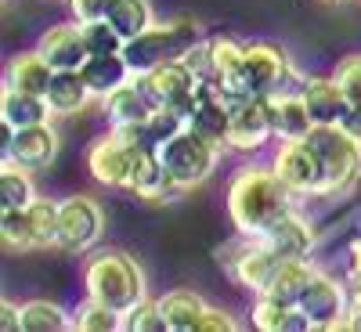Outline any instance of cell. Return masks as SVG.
<instances>
[{
  "label": "cell",
  "instance_id": "21",
  "mask_svg": "<svg viewBox=\"0 0 361 332\" xmlns=\"http://www.w3.org/2000/svg\"><path fill=\"white\" fill-rule=\"evenodd\" d=\"M304 102H307V112L314 116V123H340L343 112H347V94L343 87L336 83V76H307L304 83Z\"/></svg>",
  "mask_w": 361,
  "mask_h": 332
},
{
  "label": "cell",
  "instance_id": "39",
  "mask_svg": "<svg viewBox=\"0 0 361 332\" xmlns=\"http://www.w3.org/2000/svg\"><path fill=\"white\" fill-rule=\"evenodd\" d=\"M0 328L4 332H22V304L0 300Z\"/></svg>",
  "mask_w": 361,
  "mask_h": 332
},
{
  "label": "cell",
  "instance_id": "20",
  "mask_svg": "<svg viewBox=\"0 0 361 332\" xmlns=\"http://www.w3.org/2000/svg\"><path fill=\"white\" fill-rule=\"evenodd\" d=\"M102 102H105V116L112 127H145V119L156 112V102L145 94V87L137 80H127Z\"/></svg>",
  "mask_w": 361,
  "mask_h": 332
},
{
  "label": "cell",
  "instance_id": "8",
  "mask_svg": "<svg viewBox=\"0 0 361 332\" xmlns=\"http://www.w3.org/2000/svg\"><path fill=\"white\" fill-rule=\"evenodd\" d=\"M134 80L145 87V94L152 98L156 105L177 109L180 116H192L195 102H199V80L195 73L185 66V58H170V62H159L145 73H134Z\"/></svg>",
  "mask_w": 361,
  "mask_h": 332
},
{
  "label": "cell",
  "instance_id": "41",
  "mask_svg": "<svg viewBox=\"0 0 361 332\" xmlns=\"http://www.w3.org/2000/svg\"><path fill=\"white\" fill-rule=\"evenodd\" d=\"M329 4H340V0H329Z\"/></svg>",
  "mask_w": 361,
  "mask_h": 332
},
{
  "label": "cell",
  "instance_id": "28",
  "mask_svg": "<svg viewBox=\"0 0 361 332\" xmlns=\"http://www.w3.org/2000/svg\"><path fill=\"white\" fill-rule=\"evenodd\" d=\"M105 22H112L116 33L130 44L134 37L148 33V29L156 25V15H152V4H148V0H112Z\"/></svg>",
  "mask_w": 361,
  "mask_h": 332
},
{
  "label": "cell",
  "instance_id": "7",
  "mask_svg": "<svg viewBox=\"0 0 361 332\" xmlns=\"http://www.w3.org/2000/svg\"><path fill=\"white\" fill-rule=\"evenodd\" d=\"M246 76H250V87L257 94H300L307 83V76H300L296 66L289 62L286 47L271 44V40H253L246 44Z\"/></svg>",
  "mask_w": 361,
  "mask_h": 332
},
{
  "label": "cell",
  "instance_id": "5",
  "mask_svg": "<svg viewBox=\"0 0 361 332\" xmlns=\"http://www.w3.org/2000/svg\"><path fill=\"white\" fill-rule=\"evenodd\" d=\"M199 40H202V29L192 18H173V22H156L148 33L134 37L123 51L134 73H145L159 62H170V58H185V51Z\"/></svg>",
  "mask_w": 361,
  "mask_h": 332
},
{
  "label": "cell",
  "instance_id": "27",
  "mask_svg": "<svg viewBox=\"0 0 361 332\" xmlns=\"http://www.w3.org/2000/svg\"><path fill=\"white\" fill-rule=\"evenodd\" d=\"M159 307H163L170 332H199L202 314H206L202 296L192 293V289H170L166 296H159Z\"/></svg>",
  "mask_w": 361,
  "mask_h": 332
},
{
  "label": "cell",
  "instance_id": "24",
  "mask_svg": "<svg viewBox=\"0 0 361 332\" xmlns=\"http://www.w3.org/2000/svg\"><path fill=\"white\" fill-rule=\"evenodd\" d=\"M250 314H253V325L260 332H300V328H311L293 300H282L275 293H257V304H253Z\"/></svg>",
  "mask_w": 361,
  "mask_h": 332
},
{
  "label": "cell",
  "instance_id": "34",
  "mask_svg": "<svg viewBox=\"0 0 361 332\" xmlns=\"http://www.w3.org/2000/svg\"><path fill=\"white\" fill-rule=\"evenodd\" d=\"M123 328L127 332H170L159 300H148V296H141L137 304L123 314Z\"/></svg>",
  "mask_w": 361,
  "mask_h": 332
},
{
  "label": "cell",
  "instance_id": "15",
  "mask_svg": "<svg viewBox=\"0 0 361 332\" xmlns=\"http://www.w3.org/2000/svg\"><path fill=\"white\" fill-rule=\"evenodd\" d=\"M37 51L51 62L54 73H62V69H83V62L90 58L83 25H80L76 18H73V22H62V25H51L47 33L40 37Z\"/></svg>",
  "mask_w": 361,
  "mask_h": 332
},
{
  "label": "cell",
  "instance_id": "16",
  "mask_svg": "<svg viewBox=\"0 0 361 332\" xmlns=\"http://www.w3.org/2000/svg\"><path fill=\"white\" fill-rule=\"evenodd\" d=\"M264 242L275 250V253H282V257H311L314 253V246H318V231H314V224L300 214V209L293 206V209H286V214L271 224L264 235Z\"/></svg>",
  "mask_w": 361,
  "mask_h": 332
},
{
  "label": "cell",
  "instance_id": "22",
  "mask_svg": "<svg viewBox=\"0 0 361 332\" xmlns=\"http://www.w3.org/2000/svg\"><path fill=\"white\" fill-rule=\"evenodd\" d=\"M54 80V69L51 62L40 54V51H22L15 54L8 69H4V87H15V90H25V94H47V87Z\"/></svg>",
  "mask_w": 361,
  "mask_h": 332
},
{
  "label": "cell",
  "instance_id": "31",
  "mask_svg": "<svg viewBox=\"0 0 361 332\" xmlns=\"http://www.w3.org/2000/svg\"><path fill=\"white\" fill-rule=\"evenodd\" d=\"M73 328L76 332H116V328H123V314L109 304H102V300L87 296L73 314Z\"/></svg>",
  "mask_w": 361,
  "mask_h": 332
},
{
  "label": "cell",
  "instance_id": "30",
  "mask_svg": "<svg viewBox=\"0 0 361 332\" xmlns=\"http://www.w3.org/2000/svg\"><path fill=\"white\" fill-rule=\"evenodd\" d=\"M33 170H25L15 159H4V170H0V209H22L37 199L33 188Z\"/></svg>",
  "mask_w": 361,
  "mask_h": 332
},
{
  "label": "cell",
  "instance_id": "36",
  "mask_svg": "<svg viewBox=\"0 0 361 332\" xmlns=\"http://www.w3.org/2000/svg\"><path fill=\"white\" fill-rule=\"evenodd\" d=\"M336 83L343 87V94L347 102H361V54H347L340 58V66H336Z\"/></svg>",
  "mask_w": 361,
  "mask_h": 332
},
{
  "label": "cell",
  "instance_id": "37",
  "mask_svg": "<svg viewBox=\"0 0 361 332\" xmlns=\"http://www.w3.org/2000/svg\"><path fill=\"white\" fill-rule=\"evenodd\" d=\"M66 4H69V15L80 25H87V22H102L112 8V0H66Z\"/></svg>",
  "mask_w": 361,
  "mask_h": 332
},
{
  "label": "cell",
  "instance_id": "1",
  "mask_svg": "<svg viewBox=\"0 0 361 332\" xmlns=\"http://www.w3.org/2000/svg\"><path fill=\"white\" fill-rule=\"evenodd\" d=\"M293 192L275 173V166H243L228 185V217L238 235H264L286 209H293Z\"/></svg>",
  "mask_w": 361,
  "mask_h": 332
},
{
  "label": "cell",
  "instance_id": "25",
  "mask_svg": "<svg viewBox=\"0 0 361 332\" xmlns=\"http://www.w3.org/2000/svg\"><path fill=\"white\" fill-rule=\"evenodd\" d=\"M275 112V137L279 141H304L314 130V116L307 112L304 94H275L271 98Z\"/></svg>",
  "mask_w": 361,
  "mask_h": 332
},
{
  "label": "cell",
  "instance_id": "32",
  "mask_svg": "<svg viewBox=\"0 0 361 332\" xmlns=\"http://www.w3.org/2000/svg\"><path fill=\"white\" fill-rule=\"evenodd\" d=\"M62 328H73V318H66L58 304H51V300L22 304V332H62Z\"/></svg>",
  "mask_w": 361,
  "mask_h": 332
},
{
  "label": "cell",
  "instance_id": "10",
  "mask_svg": "<svg viewBox=\"0 0 361 332\" xmlns=\"http://www.w3.org/2000/svg\"><path fill=\"white\" fill-rule=\"evenodd\" d=\"M271 137H275V112H271L267 94H253V98L238 102L231 109L224 148H235V152H260Z\"/></svg>",
  "mask_w": 361,
  "mask_h": 332
},
{
  "label": "cell",
  "instance_id": "13",
  "mask_svg": "<svg viewBox=\"0 0 361 332\" xmlns=\"http://www.w3.org/2000/svg\"><path fill=\"white\" fill-rule=\"evenodd\" d=\"M271 166H275V173L286 180V188L293 195H318L322 199V166H318L314 152L307 148V141H282L275 148Z\"/></svg>",
  "mask_w": 361,
  "mask_h": 332
},
{
  "label": "cell",
  "instance_id": "23",
  "mask_svg": "<svg viewBox=\"0 0 361 332\" xmlns=\"http://www.w3.org/2000/svg\"><path fill=\"white\" fill-rule=\"evenodd\" d=\"M51 105L40 94H25V90L4 87L0 94V119L8 130H22V127H37V123H51Z\"/></svg>",
  "mask_w": 361,
  "mask_h": 332
},
{
  "label": "cell",
  "instance_id": "35",
  "mask_svg": "<svg viewBox=\"0 0 361 332\" xmlns=\"http://www.w3.org/2000/svg\"><path fill=\"white\" fill-rule=\"evenodd\" d=\"M83 37H87V47H90V54H116V51H123L127 47V40L112 29V22H87L83 25Z\"/></svg>",
  "mask_w": 361,
  "mask_h": 332
},
{
  "label": "cell",
  "instance_id": "40",
  "mask_svg": "<svg viewBox=\"0 0 361 332\" xmlns=\"http://www.w3.org/2000/svg\"><path fill=\"white\" fill-rule=\"evenodd\" d=\"M340 127H343L354 141H361V102H350V105H347V112H343V119H340Z\"/></svg>",
  "mask_w": 361,
  "mask_h": 332
},
{
  "label": "cell",
  "instance_id": "6",
  "mask_svg": "<svg viewBox=\"0 0 361 332\" xmlns=\"http://www.w3.org/2000/svg\"><path fill=\"white\" fill-rule=\"evenodd\" d=\"M58 206L54 199H33L22 209H0V238L11 250L58 246Z\"/></svg>",
  "mask_w": 361,
  "mask_h": 332
},
{
  "label": "cell",
  "instance_id": "4",
  "mask_svg": "<svg viewBox=\"0 0 361 332\" xmlns=\"http://www.w3.org/2000/svg\"><path fill=\"white\" fill-rule=\"evenodd\" d=\"M221 148H224L221 141H214V137H206V134L185 127L180 134L166 137L156 152H159V163H163L166 177L173 180L180 192H188V188L202 185V180L217 170Z\"/></svg>",
  "mask_w": 361,
  "mask_h": 332
},
{
  "label": "cell",
  "instance_id": "2",
  "mask_svg": "<svg viewBox=\"0 0 361 332\" xmlns=\"http://www.w3.org/2000/svg\"><path fill=\"white\" fill-rule=\"evenodd\" d=\"M304 141L322 166V199L340 195L361 180V141H354L340 123H314Z\"/></svg>",
  "mask_w": 361,
  "mask_h": 332
},
{
  "label": "cell",
  "instance_id": "19",
  "mask_svg": "<svg viewBox=\"0 0 361 332\" xmlns=\"http://www.w3.org/2000/svg\"><path fill=\"white\" fill-rule=\"evenodd\" d=\"M80 76L87 80L90 94L94 98H109L112 90H119L127 80H134V66L127 62V51H116V54H90Z\"/></svg>",
  "mask_w": 361,
  "mask_h": 332
},
{
  "label": "cell",
  "instance_id": "9",
  "mask_svg": "<svg viewBox=\"0 0 361 332\" xmlns=\"http://www.w3.org/2000/svg\"><path fill=\"white\" fill-rule=\"evenodd\" d=\"M105 235V209L90 195H69L58 206V250L87 253Z\"/></svg>",
  "mask_w": 361,
  "mask_h": 332
},
{
  "label": "cell",
  "instance_id": "17",
  "mask_svg": "<svg viewBox=\"0 0 361 332\" xmlns=\"http://www.w3.org/2000/svg\"><path fill=\"white\" fill-rule=\"evenodd\" d=\"M8 159L22 163L25 170H47V166L58 159V130H54L51 123H37V127L11 130Z\"/></svg>",
  "mask_w": 361,
  "mask_h": 332
},
{
  "label": "cell",
  "instance_id": "14",
  "mask_svg": "<svg viewBox=\"0 0 361 332\" xmlns=\"http://www.w3.org/2000/svg\"><path fill=\"white\" fill-rule=\"evenodd\" d=\"M286 257L275 253L260 235H243V253L231 257V275L238 285H246L253 293H267L271 278H275V271Z\"/></svg>",
  "mask_w": 361,
  "mask_h": 332
},
{
  "label": "cell",
  "instance_id": "12",
  "mask_svg": "<svg viewBox=\"0 0 361 332\" xmlns=\"http://www.w3.org/2000/svg\"><path fill=\"white\" fill-rule=\"evenodd\" d=\"M300 314L307 318L311 328H336L350 307L347 300V282H336L333 275H325V271H314V278L304 285V293H300L296 300Z\"/></svg>",
  "mask_w": 361,
  "mask_h": 332
},
{
  "label": "cell",
  "instance_id": "11",
  "mask_svg": "<svg viewBox=\"0 0 361 332\" xmlns=\"http://www.w3.org/2000/svg\"><path fill=\"white\" fill-rule=\"evenodd\" d=\"M137 145H145V141H134V137L119 134V130L98 137L94 145H90V152H87L90 177H94L98 185H105V188H127L130 170H134V156H137Z\"/></svg>",
  "mask_w": 361,
  "mask_h": 332
},
{
  "label": "cell",
  "instance_id": "33",
  "mask_svg": "<svg viewBox=\"0 0 361 332\" xmlns=\"http://www.w3.org/2000/svg\"><path fill=\"white\" fill-rule=\"evenodd\" d=\"M185 127H188V116H180L177 109H166V105H156V112L148 116L145 127H141V141L152 145V148H159L166 137L180 134Z\"/></svg>",
  "mask_w": 361,
  "mask_h": 332
},
{
  "label": "cell",
  "instance_id": "26",
  "mask_svg": "<svg viewBox=\"0 0 361 332\" xmlns=\"http://www.w3.org/2000/svg\"><path fill=\"white\" fill-rule=\"evenodd\" d=\"M44 98H47L54 116H76V112L87 109V102L94 94H90V87L80 76V69H62V73H54V80H51Z\"/></svg>",
  "mask_w": 361,
  "mask_h": 332
},
{
  "label": "cell",
  "instance_id": "3",
  "mask_svg": "<svg viewBox=\"0 0 361 332\" xmlns=\"http://www.w3.org/2000/svg\"><path fill=\"white\" fill-rule=\"evenodd\" d=\"M83 282H87V296L116 307L119 314H127L145 296V271L127 253H116V250L90 257L83 267Z\"/></svg>",
  "mask_w": 361,
  "mask_h": 332
},
{
  "label": "cell",
  "instance_id": "38",
  "mask_svg": "<svg viewBox=\"0 0 361 332\" xmlns=\"http://www.w3.org/2000/svg\"><path fill=\"white\" fill-rule=\"evenodd\" d=\"M235 328H238V321L228 311H221V307H206L202 325H199V332H235Z\"/></svg>",
  "mask_w": 361,
  "mask_h": 332
},
{
  "label": "cell",
  "instance_id": "18",
  "mask_svg": "<svg viewBox=\"0 0 361 332\" xmlns=\"http://www.w3.org/2000/svg\"><path fill=\"white\" fill-rule=\"evenodd\" d=\"M127 192H134L137 199H152V202H166L170 195H177L180 188L166 177L159 152L152 145H137V156H134V170L127 180Z\"/></svg>",
  "mask_w": 361,
  "mask_h": 332
},
{
  "label": "cell",
  "instance_id": "29",
  "mask_svg": "<svg viewBox=\"0 0 361 332\" xmlns=\"http://www.w3.org/2000/svg\"><path fill=\"white\" fill-rule=\"evenodd\" d=\"M314 264H311V257H286L282 264H279V271H275V278H271V285H267V293H275V296H282V300H300V293H304V285L314 278Z\"/></svg>",
  "mask_w": 361,
  "mask_h": 332
}]
</instances>
